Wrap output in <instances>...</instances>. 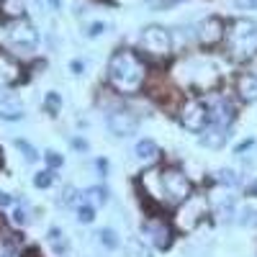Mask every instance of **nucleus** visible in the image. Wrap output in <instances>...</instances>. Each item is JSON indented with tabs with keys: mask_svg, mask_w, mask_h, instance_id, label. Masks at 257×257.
Listing matches in <instances>:
<instances>
[{
	"mask_svg": "<svg viewBox=\"0 0 257 257\" xmlns=\"http://www.w3.org/2000/svg\"><path fill=\"white\" fill-rule=\"evenodd\" d=\"M147 80V64L142 62V57L132 49H118L111 62H108V82L113 85V90L132 95L139 93L144 88Z\"/></svg>",
	"mask_w": 257,
	"mask_h": 257,
	"instance_id": "obj_1",
	"label": "nucleus"
},
{
	"mask_svg": "<svg viewBox=\"0 0 257 257\" xmlns=\"http://www.w3.org/2000/svg\"><path fill=\"white\" fill-rule=\"evenodd\" d=\"M175 77L180 82V88L185 90H198V93H208L216 88L219 82V70L211 62H206L203 57H188L175 67Z\"/></svg>",
	"mask_w": 257,
	"mask_h": 257,
	"instance_id": "obj_2",
	"label": "nucleus"
},
{
	"mask_svg": "<svg viewBox=\"0 0 257 257\" xmlns=\"http://www.w3.org/2000/svg\"><path fill=\"white\" fill-rule=\"evenodd\" d=\"M224 44L231 59H252L257 54V24L252 18H234L226 24Z\"/></svg>",
	"mask_w": 257,
	"mask_h": 257,
	"instance_id": "obj_3",
	"label": "nucleus"
},
{
	"mask_svg": "<svg viewBox=\"0 0 257 257\" xmlns=\"http://www.w3.org/2000/svg\"><path fill=\"white\" fill-rule=\"evenodd\" d=\"M160 188H162V196H167L175 203H183L188 196H193V183L180 167L160 170Z\"/></svg>",
	"mask_w": 257,
	"mask_h": 257,
	"instance_id": "obj_4",
	"label": "nucleus"
},
{
	"mask_svg": "<svg viewBox=\"0 0 257 257\" xmlns=\"http://www.w3.org/2000/svg\"><path fill=\"white\" fill-rule=\"evenodd\" d=\"M139 47L152 59H167L173 54V36L162 26H147L139 36Z\"/></svg>",
	"mask_w": 257,
	"mask_h": 257,
	"instance_id": "obj_5",
	"label": "nucleus"
},
{
	"mask_svg": "<svg viewBox=\"0 0 257 257\" xmlns=\"http://www.w3.org/2000/svg\"><path fill=\"white\" fill-rule=\"evenodd\" d=\"M178 118L183 123V128L193 134H201L203 128L208 126V108H206V100L201 95H190L180 103L178 108Z\"/></svg>",
	"mask_w": 257,
	"mask_h": 257,
	"instance_id": "obj_6",
	"label": "nucleus"
},
{
	"mask_svg": "<svg viewBox=\"0 0 257 257\" xmlns=\"http://www.w3.org/2000/svg\"><path fill=\"white\" fill-rule=\"evenodd\" d=\"M206 216H208V201L203 196H188L175 213V224L180 231H193L206 221Z\"/></svg>",
	"mask_w": 257,
	"mask_h": 257,
	"instance_id": "obj_7",
	"label": "nucleus"
},
{
	"mask_svg": "<svg viewBox=\"0 0 257 257\" xmlns=\"http://www.w3.org/2000/svg\"><path fill=\"white\" fill-rule=\"evenodd\" d=\"M173 237H175V229L170 226V221H165L160 216H149L142 221V239L147 244H152L157 249H167L173 244Z\"/></svg>",
	"mask_w": 257,
	"mask_h": 257,
	"instance_id": "obj_8",
	"label": "nucleus"
},
{
	"mask_svg": "<svg viewBox=\"0 0 257 257\" xmlns=\"http://www.w3.org/2000/svg\"><path fill=\"white\" fill-rule=\"evenodd\" d=\"M206 108H208V123L211 126H221V128H229V123L234 121V103L226 98V95H206Z\"/></svg>",
	"mask_w": 257,
	"mask_h": 257,
	"instance_id": "obj_9",
	"label": "nucleus"
},
{
	"mask_svg": "<svg viewBox=\"0 0 257 257\" xmlns=\"http://www.w3.org/2000/svg\"><path fill=\"white\" fill-rule=\"evenodd\" d=\"M105 123H108V132H111L113 137H121V139L137 134V128H139V118H137V113L126 111V108H116V111H111L108 118H105Z\"/></svg>",
	"mask_w": 257,
	"mask_h": 257,
	"instance_id": "obj_10",
	"label": "nucleus"
},
{
	"mask_svg": "<svg viewBox=\"0 0 257 257\" xmlns=\"http://www.w3.org/2000/svg\"><path fill=\"white\" fill-rule=\"evenodd\" d=\"M224 31H226V24L219 18V16H208L203 18L201 24H198V41L206 47V49H213V47H219L221 41H224Z\"/></svg>",
	"mask_w": 257,
	"mask_h": 257,
	"instance_id": "obj_11",
	"label": "nucleus"
},
{
	"mask_svg": "<svg viewBox=\"0 0 257 257\" xmlns=\"http://www.w3.org/2000/svg\"><path fill=\"white\" fill-rule=\"evenodd\" d=\"M8 39H11V44H16L21 49H34L39 44V31L26 18H21V21H13V26L8 29Z\"/></svg>",
	"mask_w": 257,
	"mask_h": 257,
	"instance_id": "obj_12",
	"label": "nucleus"
},
{
	"mask_svg": "<svg viewBox=\"0 0 257 257\" xmlns=\"http://www.w3.org/2000/svg\"><path fill=\"white\" fill-rule=\"evenodd\" d=\"M21 64L11 57V54H6V52H0V85L3 88H11V85H18L21 82Z\"/></svg>",
	"mask_w": 257,
	"mask_h": 257,
	"instance_id": "obj_13",
	"label": "nucleus"
},
{
	"mask_svg": "<svg viewBox=\"0 0 257 257\" xmlns=\"http://www.w3.org/2000/svg\"><path fill=\"white\" fill-rule=\"evenodd\" d=\"M237 95L242 103H257V75L242 72L237 77Z\"/></svg>",
	"mask_w": 257,
	"mask_h": 257,
	"instance_id": "obj_14",
	"label": "nucleus"
},
{
	"mask_svg": "<svg viewBox=\"0 0 257 257\" xmlns=\"http://www.w3.org/2000/svg\"><path fill=\"white\" fill-rule=\"evenodd\" d=\"M134 155L139 162L149 165V162H157L160 160V147L152 142V139H139L137 147H134Z\"/></svg>",
	"mask_w": 257,
	"mask_h": 257,
	"instance_id": "obj_15",
	"label": "nucleus"
},
{
	"mask_svg": "<svg viewBox=\"0 0 257 257\" xmlns=\"http://www.w3.org/2000/svg\"><path fill=\"white\" fill-rule=\"evenodd\" d=\"M226 139H229V128H221V126H211V123L203 128V137H201V142H203L206 147H213V149H216V147H221Z\"/></svg>",
	"mask_w": 257,
	"mask_h": 257,
	"instance_id": "obj_16",
	"label": "nucleus"
},
{
	"mask_svg": "<svg viewBox=\"0 0 257 257\" xmlns=\"http://www.w3.org/2000/svg\"><path fill=\"white\" fill-rule=\"evenodd\" d=\"M24 0H0V13H3L6 18H13V21H21L24 18Z\"/></svg>",
	"mask_w": 257,
	"mask_h": 257,
	"instance_id": "obj_17",
	"label": "nucleus"
},
{
	"mask_svg": "<svg viewBox=\"0 0 257 257\" xmlns=\"http://www.w3.org/2000/svg\"><path fill=\"white\" fill-rule=\"evenodd\" d=\"M126 257H152V249L144 239H128L126 242Z\"/></svg>",
	"mask_w": 257,
	"mask_h": 257,
	"instance_id": "obj_18",
	"label": "nucleus"
},
{
	"mask_svg": "<svg viewBox=\"0 0 257 257\" xmlns=\"http://www.w3.org/2000/svg\"><path fill=\"white\" fill-rule=\"evenodd\" d=\"M98 239H100V244H103L105 249H116V247H118V237H116V231H113V229H108V226L98 231Z\"/></svg>",
	"mask_w": 257,
	"mask_h": 257,
	"instance_id": "obj_19",
	"label": "nucleus"
},
{
	"mask_svg": "<svg viewBox=\"0 0 257 257\" xmlns=\"http://www.w3.org/2000/svg\"><path fill=\"white\" fill-rule=\"evenodd\" d=\"M93 219H95V208H93L88 201H82V203L77 206V221H80V224H93Z\"/></svg>",
	"mask_w": 257,
	"mask_h": 257,
	"instance_id": "obj_20",
	"label": "nucleus"
},
{
	"mask_svg": "<svg viewBox=\"0 0 257 257\" xmlns=\"http://www.w3.org/2000/svg\"><path fill=\"white\" fill-rule=\"evenodd\" d=\"M62 237V231L54 226V229H49V242H52V247H54V252L57 254H62V252H67V242L64 239H59Z\"/></svg>",
	"mask_w": 257,
	"mask_h": 257,
	"instance_id": "obj_21",
	"label": "nucleus"
},
{
	"mask_svg": "<svg viewBox=\"0 0 257 257\" xmlns=\"http://www.w3.org/2000/svg\"><path fill=\"white\" fill-rule=\"evenodd\" d=\"M16 147L21 149V152H24L26 162H36V160H39V152H36V149H34L26 139H16Z\"/></svg>",
	"mask_w": 257,
	"mask_h": 257,
	"instance_id": "obj_22",
	"label": "nucleus"
},
{
	"mask_svg": "<svg viewBox=\"0 0 257 257\" xmlns=\"http://www.w3.org/2000/svg\"><path fill=\"white\" fill-rule=\"evenodd\" d=\"M52 183H54V173H52V170H41V173H36V178H34L36 188H49Z\"/></svg>",
	"mask_w": 257,
	"mask_h": 257,
	"instance_id": "obj_23",
	"label": "nucleus"
},
{
	"mask_svg": "<svg viewBox=\"0 0 257 257\" xmlns=\"http://www.w3.org/2000/svg\"><path fill=\"white\" fill-rule=\"evenodd\" d=\"M44 108H47L52 116H57V111L62 108V98H59L57 93H49V95H47V100H44Z\"/></svg>",
	"mask_w": 257,
	"mask_h": 257,
	"instance_id": "obj_24",
	"label": "nucleus"
},
{
	"mask_svg": "<svg viewBox=\"0 0 257 257\" xmlns=\"http://www.w3.org/2000/svg\"><path fill=\"white\" fill-rule=\"evenodd\" d=\"M219 183L234 188V185H239V178H237V173H234V170H221V173H219Z\"/></svg>",
	"mask_w": 257,
	"mask_h": 257,
	"instance_id": "obj_25",
	"label": "nucleus"
},
{
	"mask_svg": "<svg viewBox=\"0 0 257 257\" xmlns=\"http://www.w3.org/2000/svg\"><path fill=\"white\" fill-rule=\"evenodd\" d=\"M0 118L3 121H21L24 118V111L21 108H0Z\"/></svg>",
	"mask_w": 257,
	"mask_h": 257,
	"instance_id": "obj_26",
	"label": "nucleus"
},
{
	"mask_svg": "<svg viewBox=\"0 0 257 257\" xmlns=\"http://www.w3.org/2000/svg\"><path fill=\"white\" fill-rule=\"evenodd\" d=\"M88 196H93V203H105L108 201V190L105 188H90Z\"/></svg>",
	"mask_w": 257,
	"mask_h": 257,
	"instance_id": "obj_27",
	"label": "nucleus"
},
{
	"mask_svg": "<svg viewBox=\"0 0 257 257\" xmlns=\"http://www.w3.org/2000/svg\"><path fill=\"white\" fill-rule=\"evenodd\" d=\"M44 160H47V165H49V170H57V167H62L64 165V160H62V155H57V152H49L44 155Z\"/></svg>",
	"mask_w": 257,
	"mask_h": 257,
	"instance_id": "obj_28",
	"label": "nucleus"
},
{
	"mask_svg": "<svg viewBox=\"0 0 257 257\" xmlns=\"http://www.w3.org/2000/svg\"><path fill=\"white\" fill-rule=\"evenodd\" d=\"M0 257H16V249L6 237H0Z\"/></svg>",
	"mask_w": 257,
	"mask_h": 257,
	"instance_id": "obj_29",
	"label": "nucleus"
},
{
	"mask_svg": "<svg viewBox=\"0 0 257 257\" xmlns=\"http://www.w3.org/2000/svg\"><path fill=\"white\" fill-rule=\"evenodd\" d=\"M239 224H244V226H257V211H244L242 219H239Z\"/></svg>",
	"mask_w": 257,
	"mask_h": 257,
	"instance_id": "obj_30",
	"label": "nucleus"
},
{
	"mask_svg": "<svg viewBox=\"0 0 257 257\" xmlns=\"http://www.w3.org/2000/svg\"><path fill=\"white\" fill-rule=\"evenodd\" d=\"M26 221H29V213H26L24 208H16V211H13V224H18V226H24Z\"/></svg>",
	"mask_w": 257,
	"mask_h": 257,
	"instance_id": "obj_31",
	"label": "nucleus"
},
{
	"mask_svg": "<svg viewBox=\"0 0 257 257\" xmlns=\"http://www.w3.org/2000/svg\"><path fill=\"white\" fill-rule=\"evenodd\" d=\"M234 6L239 11H254L257 8V0H234Z\"/></svg>",
	"mask_w": 257,
	"mask_h": 257,
	"instance_id": "obj_32",
	"label": "nucleus"
},
{
	"mask_svg": "<svg viewBox=\"0 0 257 257\" xmlns=\"http://www.w3.org/2000/svg\"><path fill=\"white\" fill-rule=\"evenodd\" d=\"M64 206H72L75 203V188H67V190H64V198H59Z\"/></svg>",
	"mask_w": 257,
	"mask_h": 257,
	"instance_id": "obj_33",
	"label": "nucleus"
},
{
	"mask_svg": "<svg viewBox=\"0 0 257 257\" xmlns=\"http://www.w3.org/2000/svg\"><path fill=\"white\" fill-rule=\"evenodd\" d=\"M103 31H105V24H93L90 31H88V36H98V34H103Z\"/></svg>",
	"mask_w": 257,
	"mask_h": 257,
	"instance_id": "obj_34",
	"label": "nucleus"
},
{
	"mask_svg": "<svg viewBox=\"0 0 257 257\" xmlns=\"http://www.w3.org/2000/svg\"><path fill=\"white\" fill-rule=\"evenodd\" d=\"M244 167H257V149H254V152H252V157H244Z\"/></svg>",
	"mask_w": 257,
	"mask_h": 257,
	"instance_id": "obj_35",
	"label": "nucleus"
},
{
	"mask_svg": "<svg viewBox=\"0 0 257 257\" xmlns=\"http://www.w3.org/2000/svg\"><path fill=\"white\" fill-rule=\"evenodd\" d=\"M11 203H13V198L8 196V193L0 190V208H3V206H11Z\"/></svg>",
	"mask_w": 257,
	"mask_h": 257,
	"instance_id": "obj_36",
	"label": "nucleus"
},
{
	"mask_svg": "<svg viewBox=\"0 0 257 257\" xmlns=\"http://www.w3.org/2000/svg\"><path fill=\"white\" fill-rule=\"evenodd\" d=\"M72 70H75V75H80V72L85 70V64H82L80 59H75V62H72Z\"/></svg>",
	"mask_w": 257,
	"mask_h": 257,
	"instance_id": "obj_37",
	"label": "nucleus"
},
{
	"mask_svg": "<svg viewBox=\"0 0 257 257\" xmlns=\"http://www.w3.org/2000/svg\"><path fill=\"white\" fill-rule=\"evenodd\" d=\"M72 147H75V149H88V142H85V139H75Z\"/></svg>",
	"mask_w": 257,
	"mask_h": 257,
	"instance_id": "obj_38",
	"label": "nucleus"
},
{
	"mask_svg": "<svg viewBox=\"0 0 257 257\" xmlns=\"http://www.w3.org/2000/svg\"><path fill=\"white\" fill-rule=\"evenodd\" d=\"M95 165H98V170H103V173H105V167H108V162H105V160H98Z\"/></svg>",
	"mask_w": 257,
	"mask_h": 257,
	"instance_id": "obj_39",
	"label": "nucleus"
},
{
	"mask_svg": "<svg viewBox=\"0 0 257 257\" xmlns=\"http://www.w3.org/2000/svg\"><path fill=\"white\" fill-rule=\"evenodd\" d=\"M47 3H49V6H52V8H54V11H57V8H59V6H62V0H47Z\"/></svg>",
	"mask_w": 257,
	"mask_h": 257,
	"instance_id": "obj_40",
	"label": "nucleus"
},
{
	"mask_svg": "<svg viewBox=\"0 0 257 257\" xmlns=\"http://www.w3.org/2000/svg\"><path fill=\"white\" fill-rule=\"evenodd\" d=\"M249 196H254V198H257V183H252V185H249Z\"/></svg>",
	"mask_w": 257,
	"mask_h": 257,
	"instance_id": "obj_41",
	"label": "nucleus"
},
{
	"mask_svg": "<svg viewBox=\"0 0 257 257\" xmlns=\"http://www.w3.org/2000/svg\"><path fill=\"white\" fill-rule=\"evenodd\" d=\"M0 165H3V149H0Z\"/></svg>",
	"mask_w": 257,
	"mask_h": 257,
	"instance_id": "obj_42",
	"label": "nucleus"
}]
</instances>
